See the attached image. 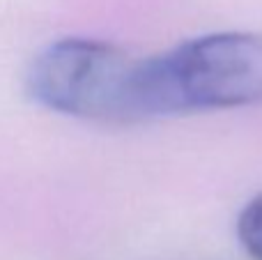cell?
I'll use <instances>...</instances> for the list:
<instances>
[{"instance_id":"obj_2","label":"cell","mask_w":262,"mask_h":260,"mask_svg":"<svg viewBox=\"0 0 262 260\" xmlns=\"http://www.w3.org/2000/svg\"><path fill=\"white\" fill-rule=\"evenodd\" d=\"M41 106L97 122H140L143 58L99 39L67 37L46 46L28 74Z\"/></svg>"},{"instance_id":"obj_1","label":"cell","mask_w":262,"mask_h":260,"mask_svg":"<svg viewBox=\"0 0 262 260\" xmlns=\"http://www.w3.org/2000/svg\"><path fill=\"white\" fill-rule=\"evenodd\" d=\"M145 115L237 109L262 101V35L216 32L143 58Z\"/></svg>"},{"instance_id":"obj_3","label":"cell","mask_w":262,"mask_h":260,"mask_svg":"<svg viewBox=\"0 0 262 260\" xmlns=\"http://www.w3.org/2000/svg\"><path fill=\"white\" fill-rule=\"evenodd\" d=\"M237 237L251 260H262V193L244 205L237 219Z\"/></svg>"}]
</instances>
